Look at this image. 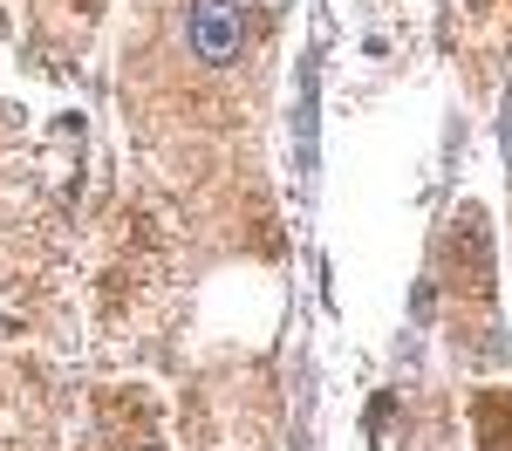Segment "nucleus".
Here are the masks:
<instances>
[{
  "instance_id": "obj_1",
  "label": "nucleus",
  "mask_w": 512,
  "mask_h": 451,
  "mask_svg": "<svg viewBox=\"0 0 512 451\" xmlns=\"http://www.w3.org/2000/svg\"><path fill=\"white\" fill-rule=\"evenodd\" d=\"M185 41L205 69H233L246 48V0H185Z\"/></svg>"
},
{
  "instance_id": "obj_2",
  "label": "nucleus",
  "mask_w": 512,
  "mask_h": 451,
  "mask_svg": "<svg viewBox=\"0 0 512 451\" xmlns=\"http://www.w3.org/2000/svg\"><path fill=\"white\" fill-rule=\"evenodd\" d=\"M444 260L465 274L478 301H492V233H485V212L478 205H458V219H451V233H444Z\"/></svg>"
},
{
  "instance_id": "obj_3",
  "label": "nucleus",
  "mask_w": 512,
  "mask_h": 451,
  "mask_svg": "<svg viewBox=\"0 0 512 451\" xmlns=\"http://www.w3.org/2000/svg\"><path fill=\"white\" fill-rule=\"evenodd\" d=\"M472 424L485 451H512V390H485L472 404Z\"/></svg>"
},
{
  "instance_id": "obj_4",
  "label": "nucleus",
  "mask_w": 512,
  "mask_h": 451,
  "mask_svg": "<svg viewBox=\"0 0 512 451\" xmlns=\"http://www.w3.org/2000/svg\"><path fill=\"white\" fill-rule=\"evenodd\" d=\"M301 164H315V62L301 69Z\"/></svg>"
}]
</instances>
